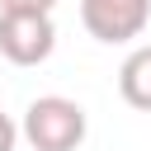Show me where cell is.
<instances>
[{"mask_svg":"<svg viewBox=\"0 0 151 151\" xmlns=\"http://www.w3.org/2000/svg\"><path fill=\"white\" fill-rule=\"evenodd\" d=\"M85 127H90L85 123V109L76 99H66V94L33 99L24 109V123H19V132H24V142L33 151H76L85 142Z\"/></svg>","mask_w":151,"mask_h":151,"instance_id":"1","label":"cell"},{"mask_svg":"<svg viewBox=\"0 0 151 151\" xmlns=\"http://www.w3.org/2000/svg\"><path fill=\"white\" fill-rule=\"evenodd\" d=\"M57 47L52 14H0V57L14 66H38Z\"/></svg>","mask_w":151,"mask_h":151,"instance_id":"2","label":"cell"},{"mask_svg":"<svg viewBox=\"0 0 151 151\" xmlns=\"http://www.w3.org/2000/svg\"><path fill=\"white\" fill-rule=\"evenodd\" d=\"M151 19V0H80V24L99 42H132Z\"/></svg>","mask_w":151,"mask_h":151,"instance_id":"3","label":"cell"},{"mask_svg":"<svg viewBox=\"0 0 151 151\" xmlns=\"http://www.w3.org/2000/svg\"><path fill=\"white\" fill-rule=\"evenodd\" d=\"M118 90H123V99L132 109H146L151 113V42H142V47L127 52V61L118 71Z\"/></svg>","mask_w":151,"mask_h":151,"instance_id":"4","label":"cell"},{"mask_svg":"<svg viewBox=\"0 0 151 151\" xmlns=\"http://www.w3.org/2000/svg\"><path fill=\"white\" fill-rule=\"evenodd\" d=\"M57 0H0V14H52Z\"/></svg>","mask_w":151,"mask_h":151,"instance_id":"5","label":"cell"},{"mask_svg":"<svg viewBox=\"0 0 151 151\" xmlns=\"http://www.w3.org/2000/svg\"><path fill=\"white\" fill-rule=\"evenodd\" d=\"M19 137H24V132L14 127V118H9V113H0V151H14V142H19Z\"/></svg>","mask_w":151,"mask_h":151,"instance_id":"6","label":"cell"}]
</instances>
